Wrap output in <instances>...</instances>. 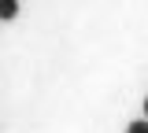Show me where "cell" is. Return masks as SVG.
Here are the masks:
<instances>
[{
  "mask_svg": "<svg viewBox=\"0 0 148 133\" xmlns=\"http://www.w3.org/2000/svg\"><path fill=\"white\" fill-rule=\"evenodd\" d=\"M126 130H130V133H148V118H137V122H130Z\"/></svg>",
  "mask_w": 148,
  "mask_h": 133,
  "instance_id": "2",
  "label": "cell"
},
{
  "mask_svg": "<svg viewBox=\"0 0 148 133\" xmlns=\"http://www.w3.org/2000/svg\"><path fill=\"white\" fill-rule=\"evenodd\" d=\"M145 118H148V96H145Z\"/></svg>",
  "mask_w": 148,
  "mask_h": 133,
  "instance_id": "3",
  "label": "cell"
},
{
  "mask_svg": "<svg viewBox=\"0 0 148 133\" xmlns=\"http://www.w3.org/2000/svg\"><path fill=\"white\" fill-rule=\"evenodd\" d=\"M15 15H18V0H0V19L11 22Z\"/></svg>",
  "mask_w": 148,
  "mask_h": 133,
  "instance_id": "1",
  "label": "cell"
}]
</instances>
